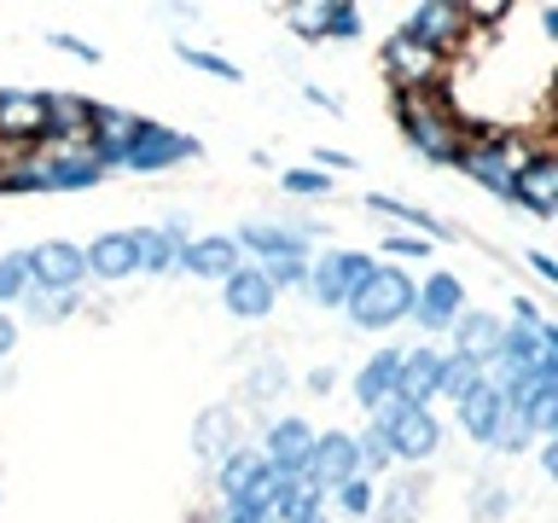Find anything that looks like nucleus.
I'll return each instance as SVG.
<instances>
[{"label": "nucleus", "mask_w": 558, "mask_h": 523, "mask_svg": "<svg viewBox=\"0 0 558 523\" xmlns=\"http://www.w3.org/2000/svg\"><path fill=\"white\" fill-rule=\"evenodd\" d=\"M343 308L361 331H384V326H396V320L413 314V279L401 268H373V279H366Z\"/></svg>", "instance_id": "1"}, {"label": "nucleus", "mask_w": 558, "mask_h": 523, "mask_svg": "<svg viewBox=\"0 0 558 523\" xmlns=\"http://www.w3.org/2000/svg\"><path fill=\"white\" fill-rule=\"evenodd\" d=\"M378 430L390 436L396 460H430V453L442 448V425L430 418V408H401V401H384Z\"/></svg>", "instance_id": "2"}, {"label": "nucleus", "mask_w": 558, "mask_h": 523, "mask_svg": "<svg viewBox=\"0 0 558 523\" xmlns=\"http://www.w3.org/2000/svg\"><path fill=\"white\" fill-rule=\"evenodd\" d=\"M366 279H373V256H361V251H331V256H320L308 268L314 303H326V308H343Z\"/></svg>", "instance_id": "3"}, {"label": "nucleus", "mask_w": 558, "mask_h": 523, "mask_svg": "<svg viewBox=\"0 0 558 523\" xmlns=\"http://www.w3.org/2000/svg\"><path fill=\"white\" fill-rule=\"evenodd\" d=\"M24 273L41 285V296H70V285L87 273V262L76 244H64V239H47V244H35V251H24Z\"/></svg>", "instance_id": "4"}, {"label": "nucleus", "mask_w": 558, "mask_h": 523, "mask_svg": "<svg viewBox=\"0 0 558 523\" xmlns=\"http://www.w3.org/2000/svg\"><path fill=\"white\" fill-rule=\"evenodd\" d=\"M361 471V448H355V436L349 430H326V436H314V448H308V465H303V477L314 488H338L349 483Z\"/></svg>", "instance_id": "5"}, {"label": "nucleus", "mask_w": 558, "mask_h": 523, "mask_svg": "<svg viewBox=\"0 0 558 523\" xmlns=\"http://www.w3.org/2000/svg\"><path fill=\"white\" fill-rule=\"evenodd\" d=\"M204 146L192 134H169V129H157V122H140V134L129 139V151H122V163L129 169H169V163H181V157H198Z\"/></svg>", "instance_id": "6"}, {"label": "nucleus", "mask_w": 558, "mask_h": 523, "mask_svg": "<svg viewBox=\"0 0 558 523\" xmlns=\"http://www.w3.org/2000/svg\"><path fill=\"white\" fill-rule=\"evenodd\" d=\"M506 198H518L530 216L547 221L553 209H558V163H553V157H530V163H518L512 169V192H506Z\"/></svg>", "instance_id": "7"}, {"label": "nucleus", "mask_w": 558, "mask_h": 523, "mask_svg": "<svg viewBox=\"0 0 558 523\" xmlns=\"http://www.w3.org/2000/svg\"><path fill=\"white\" fill-rule=\"evenodd\" d=\"M436 378H442V349H408L401 366H396L390 401H401V408H425V401L436 396Z\"/></svg>", "instance_id": "8"}, {"label": "nucleus", "mask_w": 558, "mask_h": 523, "mask_svg": "<svg viewBox=\"0 0 558 523\" xmlns=\"http://www.w3.org/2000/svg\"><path fill=\"white\" fill-rule=\"evenodd\" d=\"M460 303H465V285L453 273H430L425 285L413 291V314L425 331H448L453 320H460Z\"/></svg>", "instance_id": "9"}, {"label": "nucleus", "mask_w": 558, "mask_h": 523, "mask_svg": "<svg viewBox=\"0 0 558 523\" xmlns=\"http://www.w3.org/2000/svg\"><path fill=\"white\" fill-rule=\"evenodd\" d=\"M308 448H314V430L303 425V418H279V425L268 430V453H262V465L279 471V477H303Z\"/></svg>", "instance_id": "10"}, {"label": "nucleus", "mask_w": 558, "mask_h": 523, "mask_svg": "<svg viewBox=\"0 0 558 523\" xmlns=\"http://www.w3.org/2000/svg\"><path fill=\"white\" fill-rule=\"evenodd\" d=\"M174 268H186V273H198V279H227V273H239V244L227 239V233H216V239H192Z\"/></svg>", "instance_id": "11"}, {"label": "nucleus", "mask_w": 558, "mask_h": 523, "mask_svg": "<svg viewBox=\"0 0 558 523\" xmlns=\"http://www.w3.org/2000/svg\"><path fill=\"white\" fill-rule=\"evenodd\" d=\"M500 320L495 314H460V320H453V338H460V349H453V355H465V361H477L483 373H488V361H495V349H500Z\"/></svg>", "instance_id": "12"}, {"label": "nucleus", "mask_w": 558, "mask_h": 523, "mask_svg": "<svg viewBox=\"0 0 558 523\" xmlns=\"http://www.w3.org/2000/svg\"><path fill=\"white\" fill-rule=\"evenodd\" d=\"M500 408H506V401H500V390H495V384H477V390H471L465 401H460V425H465V436H471V442H488V448H495V430H500Z\"/></svg>", "instance_id": "13"}, {"label": "nucleus", "mask_w": 558, "mask_h": 523, "mask_svg": "<svg viewBox=\"0 0 558 523\" xmlns=\"http://www.w3.org/2000/svg\"><path fill=\"white\" fill-rule=\"evenodd\" d=\"M227 308H233L239 320H262V314L274 308V285H268V273H262V268H239V273H227Z\"/></svg>", "instance_id": "14"}, {"label": "nucleus", "mask_w": 558, "mask_h": 523, "mask_svg": "<svg viewBox=\"0 0 558 523\" xmlns=\"http://www.w3.org/2000/svg\"><path fill=\"white\" fill-rule=\"evenodd\" d=\"M396 111H401V122H408V139H413L418 151L436 157V163H453V139H448V129H436L430 111H418L408 94H396Z\"/></svg>", "instance_id": "15"}, {"label": "nucleus", "mask_w": 558, "mask_h": 523, "mask_svg": "<svg viewBox=\"0 0 558 523\" xmlns=\"http://www.w3.org/2000/svg\"><path fill=\"white\" fill-rule=\"evenodd\" d=\"M0 134H47V94H0Z\"/></svg>", "instance_id": "16"}, {"label": "nucleus", "mask_w": 558, "mask_h": 523, "mask_svg": "<svg viewBox=\"0 0 558 523\" xmlns=\"http://www.w3.org/2000/svg\"><path fill=\"white\" fill-rule=\"evenodd\" d=\"M396 366H401L396 349H378V355H373V361H366L361 373H355V401H361L366 413L390 401V390H396Z\"/></svg>", "instance_id": "17"}, {"label": "nucleus", "mask_w": 558, "mask_h": 523, "mask_svg": "<svg viewBox=\"0 0 558 523\" xmlns=\"http://www.w3.org/2000/svg\"><path fill=\"white\" fill-rule=\"evenodd\" d=\"M82 262H87V268H94L99 279L134 273V233H99V239L82 251Z\"/></svg>", "instance_id": "18"}, {"label": "nucleus", "mask_w": 558, "mask_h": 523, "mask_svg": "<svg viewBox=\"0 0 558 523\" xmlns=\"http://www.w3.org/2000/svg\"><path fill=\"white\" fill-rule=\"evenodd\" d=\"M460 169L471 174V181H483L488 192H500V198H506V192H512V151H500V146H488V151H460Z\"/></svg>", "instance_id": "19"}, {"label": "nucleus", "mask_w": 558, "mask_h": 523, "mask_svg": "<svg viewBox=\"0 0 558 523\" xmlns=\"http://www.w3.org/2000/svg\"><path fill=\"white\" fill-rule=\"evenodd\" d=\"M453 17H460L453 7H413L408 24H401V41H413V47L430 52L436 41H448V35H453Z\"/></svg>", "instance_id": "20"}, {"label": "nucleus", "mask_w": 558, "mask_h": 523, "mask_svg": "<svg viewBox=\"0 0 558 523\" xmlns=\"http://www.w3.org/2000/svg\"><path fill=\"white\" fill-rule=\"evenodd\" d=\"M99 163L94 157H52V163H41V181L47 192H82V186H99Z\"/></svg>", "instance_id": "21"}, {"label": "nucleus", "mask_w": 558, "mask_h": 523, "mask_svg": "<svg viewBox=\"0 0 558 523\" xmlns=\"http://www.w3.org/2000/svg\"><path fill=\"white\" fill-rule=\"evenodd\" d=\"M279 483H286V477H279V471H268V465H262L256 477L244 483V488H239L233 500H227V512H233V518H256V512H274V500H279Z\"/></svg>", "instance_id": "22"}, {"label": "nucleus", "mask_w": 558, "mask_h": 523, "mask_svg": "<svg viewBox=\"0 0 558 523\" xmlns=\"http://www.w3.org/2000/svg\"><path fill=\"white\" fill-rule=\"evenodd\" d=\"M233 244H251V251H262L268 262H291V256H303V239L286 233V227H268V221H251Z\"/></svg>", "instance_id": "23"}, {"label": "nucleus", "mask_w": 558, "mask_h": 523, "mask_svg": "<svg viewBox=\"0 0 558 523\" xmlns=\"http://www.w3.org/2000/svg\"><path fill=\"white\" fill-rule=\"evenodd\" d=\"M488 373L477 361H465V355H442V378H436V396H453V401H465L471 390H477Z\"/></svg>", "instance_id": "24"}, {"label": "nucleus", "mask_w": 558, "mask_h": 523, "mask_svg": "<svg viewBox=\"0 0 558 523\" xmlns=\"http://www.w3.org/2000/svg\"><path fill=\"white\" fill-rule=\"evenodd\" d=\"M174 262H181V244H169L163 233H134V268H146V273H169Z\"/></svg>", "instance_id": "25"}, {"label": "nucleus", "mask_w": 558, "mask_h": 523, "mask_svg": "<svg viewBox=\"0 0 558 523\" xmlns=\"http://www.w3.org/2000/svg\"><path fill=\"white\" fill-rule=\"evenodd\" d=\"M384 64H390L401 82H425V76H430V52L413 47V41H401V35H396L390 47H384Z\"/></svg>", "instance_id": "26"}, {"label": "nucleus", "mask_w": 558, "mask_h": 523, "mask_svg": "<svg viewBox=\"0 0 558 523\" xmlns=\"http://www.w3.org/2000/svg\"><path fill=\"white\" fill-rule=\"evenodd\" d=\"M87 122H94V105H87V99H70V94H47V129H52V134L87 129Z\"/></svg>", "instance_id": "27"}, {"label": "nucleus", "mask_w": 558, "mask_h": 523, "mask_svg": "<svg viewBox=\"0 0 558 523\" xmlns=\"http://www.w3.org/2000/svg\"><path fill=\"white\" fill-rule=\"evenodd\" d=\"M256 471H262V453H244V448H233V453H227V460H221V495L233 500L239 488L256 477Z\"/></svg>", "instance_id": "28"}, {"label": "nucleus", "mask_w": 558, "mask_h": 523, "mask_svg": "<svg viewBox=\"0 0 558 523\" xmlns=\"http://www.w3.org/2000/svg\"><path fill=\"white\" fill-rule=\"evenodd\" d=\"M366 209H378V216H401V221H413V227H425V233H436L442 239L448 227L442 221H430L425 209H408V204H396V198H384V192H373V198H366Z\"/></svg>", "instance_id": "29"}, {"label": "nucleus", "mask_w": 558, "mask_h": 523, "mask_svg": "<svg viewBox=\"0 0 558 523\" xmlns=\"http://www.w3.org/2000/svg\"><path fill=\"white\" fill-rule=\"evenodd\" d=\"M174 52H181V59H186L192 70H204V76H216V82H239V76H244L239 64H227V59H216V52H198V47H186V41L174 47Z\"/></svg>", "instance_id": "30"}, {"label": "nucleus", "mask_w": 558, "mask_h": 523, "mask_svg": "<svg viewBox=\"0 0 558 523\" xmlns=\"http://www.w3.org/2000/svg\"><path fill=\"white\" fill-rule=\"evenodd\" d=\"M314 29L338 35V41H355V35H361V12L355 7H320V24H314Z\"/></svg>", "instance_id": "31"}, {"label": "nucleus", "mask_w": 558, "mask_h": 523, "mask_svg": "<svg viewBox=\"0 0 558 523\" xmlns=\"http://www.w3.org/2000/svg\"><path fill=\"white\" fill-rule=\"evenodd\" d=\"M355 448H361V465H373V471H384V465L396 460V453H390V436H384L378 425L366 430V436H355Z\"/></svg>", "instance_id": "32"}, {"label": "nucleus", "mask_w": 558, "mask_h": 523, "mask_svg": "<svg viewBox=\"0 0 558 523\" xmlns=\"http://www.w3.org/2000/svg\"><path fill=\"white\" fill-rule=\"evenodd\" d=\"M29 285V273H24V256H7L0 262V303H17Z\"/></svg>", "instance_id": "33"}, {"label": "nucleus", "mask_w": 558, "mask_h": 523, "mask_svg": "<svg viewBox=\"0 0 558 523\" xmlns=\"http://www.w3.org/2000/svg\"><path fill=\"white\" fill-rule=\"evenodd\" d=\"M338 500H343V512H355V518H366V512H373V483L349 477V483H338Z\"/></svg>", "instance_id": "34"}, {"label": "nucleus", "mask_w": 558, "mask_h": 523, "mask_svg": "<svg viewBox=\"0 0 558 523\" xmlns=\"http://www.w3.org/2000/svg\"><path fill=\"white\" fill-rule=\"evenodd\" d=\"M418 477H408V483H396V495H390V506H384V518L390 523H408V512H413V500H418Z\"/></svg>", "instance_id": "35"}, {"label": "nucleus", "mask_w": 558, "mask_h": 523, "mask_svg": "<svg viewBox=\"0 0 558 523\" xmlns=\"http://www.w3.org/2000/svg\"><path fill=\"white\" fill-rule=\"evenodd\" d=\"M331 181H326V174L320 169H291L286 174V192H296V198H314V192H326Z\"/></svg>", "instance_id": "36"}, {"label": "nucleus", "mask_w": 558, "mask_h": 523, "mask_svg": "<svg viewBox=\"0 0 558 523\" xmlns=\"http://www.w3.org/2000/svg\"><path fill=\"white\" fill-rule=\"evenodd\" d=\"M221 425H227V413H204L198 418V453H221Z\"/></svg>", "instance_id": "37"}, {"label": "nucleus", "mask_w": 558, "mask_h": 523, "mask_svg": "<svg viewBox=\"0 0 558 523\" xmlns=\"http://www.w3.org/2000/svg\"><path fill=\"white\" fill-rule=\"evenodd\" d=\"M52 47H64V52H76L82 64H99V47H87V41H76V35H52Z\"/></svg>", "instance_id": "38"}, {"label": "nucleus", "mask_w": 558, "mask_h": 523, "mask_svg": "<svg viewBox=\"0 0 558 523\" xmlns=\"http://www.w3.org/2000/svg\"><path fill=\"white\" fill-rule=\"evenodd\" d=\"M384 251H390V256H430V244H425V239H401V233H396V239H384Z\"/></svg>", "instance_id": "39"}, {"label": "nucleus", "mask_w": 558, "mask_h": 523, "mask_svg": "<svg viewBox=\"0 0 558 523\" xmlns=\"http://www.w3.org/2000/svg\"><path fill=\"white\" fill-rule=\"evenodd\" d=\"M70 308H76V296H52V303L41 296V303H35V314H41V320H64Z\"/></svg>", "instance_id": "40"}, {"label": "nucleus", "mask_w": 558, "mask_h": 523, "mask_svg": "<svg viewBox=\"0 0 558 523\" xmlns=\"http://www.w3.org/2000/svg\"><path fill=\"white\" fill-rule=\"evenodd\" d=\"M314 163H326V169H355V157H349V151H314Z\"/></svg>", "instance_id": "41"}, {"label": "nucleus", "mask_w": 558, "mask_h": 523, "mask_svg": "<svg viewBox=\"0 0 558 523\" xmlns=\"http://www.w3.org/2000/svg\"><path fill=\"white\" fill-rule=\"evenodd\" d=\"M530 268H535L541 279H558V262H553L547 251H530Z\"/></svg>", "instance_id": "42"}, {"label": "nucleus", "mask_w": 558, "mask_h": 523, "mask_svg": "<svg viewBox=\"0 0 558 523\" xmlns=\"http://www.w3.org/2000/svg\"><path fill=\"white\" fill-rule=\"evenodd\" d=\"M12 349H17V326L7 320V314H0V361H7V355H12Z\"/></svg>", "instance_id": "43"}, {"label": "nucleus", "mask_w": 558, "mask_h": 523, "mask_svg": "<svg viewBox=\"0 0 558 523\" xmlns=\"http://www.w3.org/2000/svg\"><path fill=\"white\" fill-rule=\"evenodd\" d=\"M227 523H279L274 512H256V518H227Z\"/></svg>", "instance_id": "44"}, {"label": "nucleus", "mask_w": 558, "mask_h": 523, "mask_svg": "<svg viewBox=\"0 0 558 523\" xmlns=\"http://www.w3.org/2000/svg\"><path fill=\"white\" fill-rule=\"evenodd\" d=\"M303 523H326V518H303Z\"/></svg>", "instance_id": "45"}]
</instances>
